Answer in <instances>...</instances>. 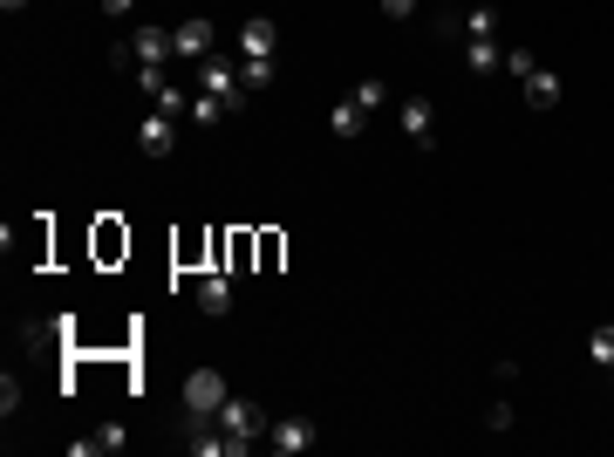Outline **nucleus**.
<instances>
[{"instance_id": "obj_24", "label": "nucleus", "mask_w": 614, "mask_h": 457, "mask_svg": "<svg viewBox=\"0 0 614 457\" xmlns=\"http://www.w3.org/2000/svg\"><path fill=\"white\" fill-rule=\"evenodd\" d=\"M96 7H103V14H110V21H123V14H130V7H137V0H96Z\"/></svg>"}, {"instance_id": "obj_14", "label": "nucleus", "mask_w": 614, "mask_h": 457, "mask_svg": "<svg viewBox=\"0 0 614 457\" xmlns=\"http://www.w3.org/2000/svg\"><path fill=\"white\" fill-rule=\"evenodd\" d=\"M526 103H533V110H553V103H560V76H553V69H533V76H526Z\"/></svg>"}, {"instance_id": "obj_25", "label": "nucleus", "mask_w": 614, "mask_h": 457, "mask_svg": "<svg viewBox=\"0 0 614 457\" xmlns=\"http://www.w3.org/2000/svg\"><path fill=\"white\" fill-rule=\"evenodd\" d=\"M0 7H7V14H21V7H28V0H0Z\"/></svg>"}, {"instance_id": "obj_10", "label": "nucleus", "mask_w": 614, "mask_h": 457, "mask_svg": "<svg viewBox=\"0 0 614 457\" xmlns=\"http://www.w3.org/2000/svg\"><path fill=\"white\" fill-rule=\"evenodd\" d=\"M280 48V21L273 14H253L246 28H239V55H273Z\"/></svg>"}, {"instance_id": "obj_22", "label": "nucleus", "mask_w": 614, "mask_h": 457, "mask_svg": "<svg viewBox=\"0 0 614 457\" xmlns=\"http://www.w3.org/2000/svg\"><path fill=\"white\" fill-rule=\"evenodd\" d=\"M96 246H103V260H116V253H123L130 239H123V232H116V226H103V239H96Z\"/></svg>"}, {"instance_id": "obj_2", "label": "nucleus", "mask_w": 614, "mask_h": 457, "mask_svg": "<svg viewBox=\"0 0 614 457\" xmlns=\"http://www.w3.org/2000/svg\"><path fill=\"white\" fill-rule=\"evenodd\" d=\"M226 396H232V389H226L219 369H192V376H185V430H192V423H212Z\"/></svg>"}, {"instance_id": "obj_20", "label": "nucleus", "mask_w": 614, "mask_h": 457, "mask_svg": "<svg viewBox=\"0 0 614 457\" xmlns=\"http://www.w3.org/2000/svg\"><path fill=\"white\" fill-rule=\"evenodd\" d=\"M505 69H512V76L526 82V76L539 69V55H533V48H505Z\"/></svg>"}, {"instance_id": "obj_9", "label": "nucleus", "mask_w": 614, "mask_h": 457, "mask_svg": "<svg viewBox=\"0 0 614 457\" xmlns=\"http://www.w3.org/2000/svg\"><path fill=\"white\" fill-rule=\"evenodd\" d=\"M464 69H471V76H499V69H505L499 35H471V41H464Z\"/></svg>"}, {"instance_id": "obj_8", "label": "nucleus", "mask_w": 614, "mask_h": 457, "mask_svg": "<svg viewBox=\"0 0 614 457\" xmlns=\"http://www.w3.org/2000/svg\"><path fill=\"white\" fill-rule=\"evenodd\" d=\"M192 301L205 307V314H226V307H232V273L226 267H205V273H198V287H192Z\"/></svg>"}, {"instance_id": "obj_4", "label": "nucleus", "mask_w": 614, "mask_h": 457, "mask_svg": "<svg viewBox=\"0 0 614 457\" xmlns=\"http://www.w3.org/2000/svg\"><path fill=\"white\" fill-rule=\"evenodd\" d=\"M314 423L307 417H280V423H267V451H280V457H301V451H314Z\"/></svg>"}, {"instance_id": "obj_21", "label": "nucleus", "mask_w": 614, "mask_h": 457, "mask_svg": "<svg viewBox=\"0 0 614 457\" xmlns=\"http://www.w3.org/2000/svg\"><path fill=\"white\" fill-rule=\"evenodd\" d=\"M21 403H28V396H21V382L7 376V382H0V410H7V417H14V410H21Z\"/></svg>"}, {"instance_id": "obj_16", "label": "nucleus", "mask_w": 614, "mask_h": 457, "mask_svg": "<svg viewBox=\"0 0 614 457\" xmlns=\"http://www.w3.org/2000/svg\"><path fill=\"white\" fill-rule=\"evenodd\" d=\"M239 82H246V89H267L273 82V55H246V62H239Z\"/></svg>"}, {"instance_id": "obj_23", "label": "nucleus", "mask_w": 614, "mask_h": 457, "mask_svg": "<svg viewBox=\"0 0 614 457\" xmlns=\"http://www.w3.org/2000/svg\"><path fill=\"white\" fill-rule=\"evenodd\" d=\"M376 7H383L389 21H410V14H417V0H376Z\"/></svg>"}, {"instance_id": "obj_5", "label": "nucleus", "mask_w": 614, "mask_h": 457, "mask_svg": "<svg viewBox=\"0 0 614 457\" xmlns=\"http://www.w3.org/2000/svg\"><path fill=\"white\" fill-rule=\"evenodd\" d=\"M171 144H178V116L151 110L144 123H137V151H144V157H171Z\"/></svg>"}, {"instance_id": "obj_13", "label": "nucleus", "mask_w": 614, "mask_h": 457, "mask_svg": "<svg viewBox=\"0 0 614 457\" xmlns=\"http://www.w3.org/2000/svg\"><path fill=\"white\" fill-rule=\"evenodd\" d=\"M362 123H369V110H362L355 96H342V103L328 110V130H335V137H362Z\"/></svg>"}, {"instance_id": "obj_6", "label": "nucleus", "mask_w": 614, "mask_h": 457, "mask_svg": "<svg viewBox=\"0 0 614 457\" xmlns=\"http://www.w3.org/2000/svg\"><path fill=\"white\" fill-rule=\"evenodd\" d=\"M123 48H130V69H137V62H157V69H164V62L178 55V48H171V28H137Z\"/></svg>"}, {"instance_id": "obj_11", "label": "nucleus", "mask_w": 614, "mask_h": 457, "mask_svg": "<svg viewBox=\"0 0 614 457\" xmlns=\"http://www.w3.org/2000/svg\"><path fill=\"white\" fill-rule=\"evenodd\" d=\"M130 437H123V423H103V430H89V437H69V457H110L123 451Z\"/></svg>"}, {"instance_id": "obj_3", "label": "nucleus", "mask_w": 614, "mask_h": 457, "mask_svg": "<svg viewBox=\"0 0 614 457\" xmlns=\"http://www.w3.org/2000/svg\"><path fill=\"white\" fill-rule=\"evenodd\" d=\"M198 89H205V96H219L226 110H246V96H253L246 82L232 76V62H226V55H205V62H198Z\"/></svg>"}, {"instance_id": "obj_19", "label": "nucleus", "mask_w": 614, "mask_h": 457, "mask_svg": "<svg viewBox=\"0 0 614 457\" xmlns=\"http://www.w3.org/2000/svg\"><path fill=\"white\" fill-rule=\"evenodd\" d=\"M587 355H594V369H614V328H594Z\"/></svg>"}, {"instance_id": "obj_17", "label": "nucleus", "mask_w": 614, "mask_h": 457, "mask_svg": "<svg viewBox=\"0 0 614 457\" xmlns=\"http://www.w3.org/2000/svg\"><path fill=\"white\" fill-rule=\"evenodd\" d=\"M151 103H157V110H164V116H185V110H192V96H185V89H178V82H171V76H164V89H157Z\"/></svg>"}, {"instance_id": "obj_15", "label": "nucleus", "mask_w": 614, "mask_h": 457, "mask_svg": "<svg viewBox=\"0 0 614 457\" xmlns=\"http://www.w3.org/2000/svg\"><path fill=\"white\" fill-rule=\"evenodd\" d=\"M185 116H192V123H198V130H212V123H226V103H219V96H205V89H198V96H192V110H185Z\"/></svg>"}, {"instance_id": "obj_18", "label": "nucleus", "mask_w": 614, "mask_h": 457, "mask_svg": "<svg viewBox=\"0 0 614 457\" xmlns=\"http://www.w3.org/2000/svg\"><path fill=\"white\" fill-rule=\"evenodd\" d=\"M355 103H362V110H383V103H389V82L383 76H362V82H355Z\"/></svg>"}, {"instance_id": "obj_7", "label": "nucleus", "mask_w": 614, "mask_h": 457, "mask_svg": "<svg viewBox=\"0 0 614 457\" xmlns=\"http://www.w3.org/2000/svg\"><path fill=\"white\" fill-rule=\"evenodd\" d=\"M396 123H403L410 144H430V137H437V103H430V96H410V103L396 110Z\"/></svg>"}, {"instance_id": "obj_1", "label": "nucleus", "mask_w": 614, "mask_h": 457, "mask_svg": "<svg viewBox=\"0 0 614 457\" xmlns=\"http://www.w3.org/2000/svg\"><path fill=\"white\" fill-rule=\"evenodd\" d=\"M212 423H219V430L232 437V457L253 451V444H267V417H260V403H246V396H226Z\"/></svg>"}, {"instance_id": "obj_12", "label": "nucleus", "mask_w": 614, "mask_h": 457, "mask_svg": "<svg viewBox=\"0 0 614 457\" xmlns=\"http://www.w3.org/2000/svg\"><path fill=\"white\" fill-rule=\"evenodd\" d=\"M212 41H219L212 21H178V28H171V48H178V55H212Z\"/></svg>"}]
</instances>
